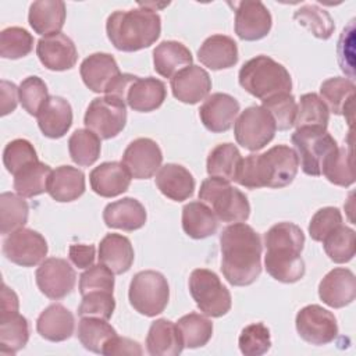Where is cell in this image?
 Listing matches in <instances>:
<instances>
[{
  "label": "cell",
  "instance_id": "obj_1",
  "mask_svg": "<svg viewBox=\"0 0 356 356\" xmlns=\"http://www.w3.org/2000/svg\"><path fill=\"white\" fill-rule=\"evenodd\" d=\"M221 271L234 286L253 284L261 273L260 235L245 222H234L220 234Z\"/></svg>",
  "mask_w": 356,
  "mask_h": 356
},
{
  "label": "cell",
  "instance_id": "obj_2",
  "mask_svg": "<svg viewBox=\"0 0 356 356\" xmlns=\"http://www.w3.org/2000/svg\"><path fill=\"white\" fill-rule=\"evenodd\" d=\"M299 159L286 145H277L261 154H249L241 160L235 182L248 189L284 188L296 177Z\"/></svg>",
  "mask_w": 356,
  "mask_h": 356
},
{
  "label": "cell",
  "instance_id": "obj_3",
  "mask_svg": "<svg viewBox=\"0 0 356 356\" xmlns=\"http://www.w3.org/2000/svg\"><path fill=\"white\" fill-rule=\"evenodd\" d=\"M264 267L277 281L293 284L303 278L306 267L300 256L305 246V234L293 222L274 224L264 234Z\"/></svg>",
  "mask_w": 356,
  "mask_h": 356
},
{
  "label": "cell",
  "instance_id": "obj_4",
  "mask_svg": "<svg viewBox=\"0 0 356 356\" xmlns=\"http://www.w3.org/2000/svg\"><path fill=\"white\" fill-rule=\"evenodd\" d=\"M140 7L114 11L106 22L107 38L121 51H138L150 47L161 33V18L156 10L146 4Z\"/></svg>",
  "mask_w": 356,
  "mask_h": 356
},
{
  "label": "cell",
  "instance_id": "obj_5",
  "mask_svg": "<svg viewBox=\"0 0 356 356\" xmlns=\"http://www.w3.org/2000/svg\"><path fill=\"white\" fill-rule=\"evenodd\" d=\"M239 85L261 102L280 93H291L292 78L274 58L260 54L248 60L238 74Z\"/></svg>",
  "mask_w": 356,
  "mask_h": 356
},
{
  "label": "cell",
  "instance_id": "obj_6",
  "mask_svg": "<svg viewBox=\"0 0 356 356\" xmlns=\"http://www.w3.org/2000/svg\"><path fill=\"white\" fill-rule=\"evenodd\" d=\"M199 200L207 204L222 222H245L250 214L246 195L234 188L229 181L217 177H210L202 182Z\"/></svg>",
  "mask_w": 356,
  "mask_h": 356
},
{
  "label": "cell",
  "instance_id": "obj_7",
  "mask_svg": "<svg viewBox=\"0 0 356 356\" xmlns=\"http://www.w3.org/2000/svg\"><path fill=\"white\" fill-rule=\"evenodd\" d=\"M128 298L131 306L146 317H154L164 312L170 299L167 278L154 270L136 273L129 284Z\"/></svg>",
  "mask_w": 356,
  "mask_h": 356
},
{
  "label": "cell",
  "instance_id": "obj_8",
  "mask_svg": "<svg viewBox=\"0 0 356 356\" xmlns=\"http://www.w3.org/2000/svg\"><path fill=\"white\" fill-rule=\"evenodd\" d=\"M188 285L197 309L203 314L222 317L231 310V293L214 271L195 268L189 275Z\"/></svg>",
  "mask_w": 356,
  "mask_h": 356
},
{
  "label": "cell",
  "instance_id": "obj_9",
  "mask_svg": "<svg viewBox=\"0 0 356 356\" xmlns=\"http://www.w3.org/2000/svg\"><path fill=\"white\" fill-rule=\"evenodd\" d=\"M291 140L296 149L302 171L312 177L321 175L323 163L338 147L330 132L321 128H298Z\"/></svg>",
  "mask_w": 356,
  "mask_h": 356
},
{
  "label": "cell",
  "instance_id": "obj_10",
  "mask_svg": "<svg viewBox=\"0 0 356 356\" xmlns=\"http://www.w3.org/2000/svg\"><path fill=\"white\" fill-rule=\"evenodd\" d=\"M277 127L271 114L261 106L245 108L234 124V135L242 147L257 152L268 145L275 135Z\"/></svg>",
  "mask_w": 356,
  "mask_h": 356
},
{
  "label": "cell",
  "instance_id": "obj_11",
  "mask_svg": "<svg viewBox=\"0 0 356 356\" xmlns=\"http://www.w3.org/2000/svg\"><path fill=\"white\" fill-rule=\"evenodd\" d=\"M83 124L100 139L115 138L127 124L125 102L117 96L93 99L86 108Z\"/></svg>",
  "mask_w": 356,
  "mask_h": 356
},
{
  "label": "cell",
  "instance_id": "obj_12",
  "mask_svg": "<svg viewBox=\"0 0 356 356\" xmlns=\"http://www.w3.org/2000/svg\"><path fill=\"white\" fill-rule=\"evenodd\" d=\"M49 246L42 234L31 228H18L8 234L3 241V253L11 263L21 267L40 264Z\"/></svg>",
  "mask_w": 356,
  "mask_h": 356
},
{
  "label": "cell",
  "instance_id": "obj_13",
  "mask_svg": "<svg viewBox=\"0 0 356 356\" xmlns=\"http://www.w3.org/2000/svg\"><path fill=\"white\" fill-rule=\"evenodd\" d=\"M299 337L312 345H327L338 335L335 316L320 305H307L300 309L295 320Z\"/></svg>",
  "mask_w": 356,
  "mask_h": 356
},
{
  "label": "cell",
  "instance_id": "obj_14",
  "mask_svg": "<svg viewBox=\"0 0 356 356\" xmlns=\"http://www.w3.org/2000/svg\"><path fill=\"white\" fill-rule=\"evenodd\" d=\"M36 285L40 292L53 300H60L70 295L76 282V274L65 259L49 257L43 260L36 273Z\"/></svg>",
  "mask_w": 356,
  "mask_h": 356
},
{
  "label": "cell",
  "instance_id": "obj_15",
  "mask_svg": "<svg viewBox=\"0 0 356 356\" xmlns=\"http://www.w3.org/2000/svg\"><path fill=\"white\" fill-rule=\"evenodd\" d=\"M161 163V149L150 138H138L132 140L122 154V164L135 179L152 178L160 170Z\"/></svg>",
  "mask_w": 356,
  "mask_h": 356
},
{
  "label": "cell",
  "instance_id": "obj_16",
  "mask_svg": "<svg viewBox=\"0 0 356 356\" xmlns=\"http://www.w3.org/2000/svg\"><path fill=\"white\" fill-rule=\"evenodd\" d=\"M273 25L268 8L259 0L235 3V33L239 39L253 42L266 38Z\"/></svg>",
  "mask_w": 356,
  "mask_h": 356
},
{
  "label": "cell",
  "instance_id": "obj_17",
  "mask_svg": "<svg viewBox=\"0 0 356 356\" xmlns=\"http://www.w3.org/2000/svg\"><path fill=\"white\" fill-rule=\"evenodd\" d=\"M79 74L88 89L106 95L122 72L111 54L93 53L81 63Z\"/></svg>",
  "mask_w": 356,
  "mask_h": 356
},
{
  "label": "cell",
  "instance_id": "obj_18",
  "mask_svg": "<svg viewBox=\"0 0 356 356\" xmlns=\"http://www.w3.org/2000/svg\"><path fill=\"white\" fill-rule=\"evenodd\" d=\"M239 113L238 100L228 93H211L199 108V117L204 128L220 134L228 131Z\"/></svg>",
  "mask_w": 356,
  "mask_h": 356
},
{
  "label": "cell",
  "instance_id": "obj_19",
  "mask_svg": "<svg viewBox=\"0 0 356 356\" xmlns=\"http://www.w3.org/2000/svg\"><path fill=\"white\" fill-rule=\"evenodd\" d=\"M36 54L40 63L50 71L71 70L78 60L74 42L61 32L42 36L36 44Z\"/></svg>",
  "mask_w": 356,
  "mask_h": 356
},
{
  "label": "cell",
  "instance_id": "obj_20",
  "mask_svg": "<svg viewBox=\"0 0 356 356\" xmlns=\"http://www.w3.org/2000/svg\"><path fill=\"white\" fill-rule=\"evenodd\" d=\"M318 296L323 303L334 309L350 305L356 298L355 274L345 267L328 271L318 284Z\"/></svg>",
  "mask_w": 356,
  "mask_h": 356
},
{
  "label": "cell",
  "instance_id": "obj_21",
  "mask_svg": "<svg viewBox=\"0 0 356 356\" xmlns=\"http://www.w3.org/2000/svg\"><path fill=\"white\" fill-rule=\"evenodd\" d=\"M165 96L167 89L163 81L153 76L140 78L134 75L125 89L124 102L134 111L150 113L164 103Z\"/></svg>",
  "mask_w": 356,
  "mask_h": 356
},
{
  "label": "cell",
  "instance_id": "obj_22",
  "mask_svg": "<svg viewBox=\"0 0 356 356\" xmlns=\"http://www.w3.org/2000/svg\"><path fill=\"white\" fill-rule=\"evenodd\" d=\"M171 90L181 103L196 104L209 96L211 78L204 68L192 64L171 78Z\"/></svg>",
  "mask_w": 356,
  "mask_h": 356
},
{
  "label": "cell",
  "instance_id": "obj_23",
  "mask_svg": "<svg viewBox=\"0 0 356 356\" xmlns=\"http://www.w3.org/2000/svg\"><path fill=\"white\" fill-rule=\"evenodd\" d=\"M131 175L118 161H106L95 167L89 174L90 188L102 197H115L128 191Z\"/></svg>",
  "mask_w": 356,
  "mask_h": 356
},
{
  "label": "cell",
  "instance_id": "obj_24",
  "mask_svg": "<svg viewBox=\"0 0 356 356\" xmlns=\"http://www.w3.org/2000/svg\"><path fill=\"white\" fill-rule=\"evenodd\" d=\"M147 214L145 206L134 197H122L108 203L103 210V220L108 228L122 229L127 232L142 228Z\"/></svg>",
  "mask_w": 356,
  "mask_h": 356
},
{
  "label": "cell",
  "instance_id": "obj_25",
  "mask_svg": "<svg viewBox=\"0 0 356 356\" xmlns=\"http://www.w3.org/2000/svg\"><path fill=\"white\" fill-rule=\"evenodd\" d=\"M42 134L50 139L63 138L72 125L71 104L61 96H50L36 115Z\"/></svg>",
  "mask_w": 356,
  "mask_h": 356
},
{
  "label": "cell",
  "instance_id": "obj_26",
  "mask_svg": "<svg viewBox=\"0 0 356 356\" xmlns=\"http://www.w3.org/2000/svg\"><path fill=\"white\" fill-rule=\"evenodd\" d=\"M75 328L74 314L63 305L47 306L36 320L38 334L50 342H63L71 338Z\"/></svg>",
  "mask_w": 356,
  "mask_h": 356
},
{
  "label": "cell",
  "instance_id": "obj_27",
  "mask_svg": "<svg viewBox=\"0 0 356 356\" xmlns=\"http://www.w3.org/2000/svg\"><path fill=\"white\" fill-rule=\"evenodd\" d=\"M238 46L227 35L209 36L197 50L199 61L213 71L234 67L238 63Z\"/></svg>",
  "mask_w": 356,
  "mask_h": 356
},
{
  "label": "cell",
  "instance_id": "obj_28",
  "mask_svg": "<svg viewBox=\"0 0 356 356\" xmlns=\"http://www.w3.org/2000/svg\"><path fill=\"white\" fill-rule=\"evenodd\" d=\"M156 185L159 191L174 202H182L189 199L195 191V178L181 164L168 163L157 171Z\"/></svg>",
  "mask_w": 356,
  "mask_h": 356
},
{
  "label": "cell",
  "instance_id": "obj_29",
  "mask_svg": "<svg viewBox=\"0 0 356 356\" xmlns=\"http://www.w3.org/2000/svg\"><path fill=\"white\" fill-rule=\"evenodd\" d=\"M65 3L60 0H39L29 7L28 22L35 33L47 36L60 33L65 22Z\"/></svg>",
  "mask_w": 356,
  "mask_h": 356
},
{
  "label": "cell",
  "instance_id": "obj_30",
  "mask_svg": "<svg viewBox=\"0 0 356 356\" xmlns=\"http://www.w3.org/2000/svg\"><path fill=\"white\" fill-rule=\"evenodd\" d=\"M99 261L114 274L127 273L135 259L131 241L121 234H107L99 243Z\"/></svg>",
  "mask_w": 356,
  "mask_h": 356
},
{
  "label": "cell",
  "instance_id": "obj_31",
  "mask_svg": "<svg viewBox=\"0 0 356 356\" xmlns=\"http://www.w3.org/2000/svg\"><path fill=\"white\" fill-rule=\"evenodd\" d=\"M85 192V174L76 167L60 165L51 171L47 193L60 203L74 202Z\"/></svg>",
  "mask_w": 356,
  "mask_h": 356
},
{
  "label": "cell",
  "instance_id": "obj_32",
  "mask_svg": "<svg viewBox=\"0 0 356 356\" xmlns=\"http://www.w3.org/2000/svg\"><path fill=\"white\" fill-rule=\"evenodd\" d=\"M146 349L152 356L179 355L184 349V343L177 324L167 318L153 321L146 337Z\"/></svg>",
  "mask_w": 356,
  "mask_h": 356
},
{
  "label": "cell",
  "instance_id": "obj_33",
  "mask_svg": "<svg viewBox=\"0 0 356 356\" xmlns=\"http://www.w3.org/2000/svg\"><path fill=\"white\" fill-rule=\"evenodd\" d=\"M192 61L191 50L177 40H164L153 50L154 71L164 78H172L181 70L192 65Z\"/></svg>",
  "mask_w": 356,
  "mask_h": 356
},
{
  "label": "cell",
  "instance_id": "obj_34",
  "mask_svg": "<svg viewBox=\"0 0 356 356\" xmlns=\"http://www.w3.org/2000/svg\"><path fill=\"white\" fill-rule=\"evenodd\" d=\"M218 218L203 202H189L182 209V229L193 239H204L217 232Z\"/></svg>",
  "mask_w": 356,
  "mask_h": 356
},
{
  "label": "cell",
  "instance_id": "obj_35",
  "mask_svg": "<svg viewBox=\"0 0 356 356\" xmlns=\"http://www.w3.org/2000/svg\"><path fill=\"white\" fill-rule=\"evenodd\" d=\"M355 83L349 78L334 76L325 79L320 86L321 100L330 111L337 115H352L355 100Z\"/></svg>",
  "mask_w": 356,
  "mask_h": 356
},
{
  "label": "cell",
  "instance_id": "obj_36",
  "mask_svg": "<svg viewBox=\"0 0 356 356\" xmlns=\"http://www.w3.org/2000/svg\"><path fill=\"white\" fill-rule=\"evenodd\" d=\"M29 339V323L17 313L0 314V355H15Z\"/></svg>",
  "mask_w": 356,
  "mask_h": 356
},
{
  "label": "cell",
  "instance_id": "obj_37",
  "mask_svg": "<svg viewBox=\"0 0 356 356\" xmlns=\"http://www.w3.org/2000/svg\"><path fill=\"white\" fill-rule=\"evenodd\" d=\"M51 171L53 170L50 168V165L39 160L24 167L14 175L13 186L17 195L22 197H33L47 192Z\"/></svg>",
  "mask_w": 356,
  "mask_h": 356
},
{
  "label": "cell",
  "instance_id": "obj_38",
  "mask_svg": "<svg viewBox=\"0 0 356 356\" xmlns=\"http://www.w3.org/2000/svg\"><path fill=\"white\" fill-rule=\"evenodd\" d=\"M321 175L331 184L348 188L355 182L352 146L337 147L323 163Z\"/></svg>",
  "mask_w": 356,
  "mask_h": 356
},
{
  "label": "cell",
  "instance_id": "obj_39",
  "mask_svg": "<svg viewBox=\"0 0 356 356\" xmlns=\"http://www.w3.org/2000/svg\"><path fill=\"white\" fill-rule=\"evenodd\" d=\"M107 321L99 317H81L76 337L85 349L93 353H103L106 343L117 335V331Z\"/></svg>",
  "mask_w": 356,
  "mask_h": 356
},
{
  "label": "cell",
  "instance_id": "obj_40",
  "mask_svg": "<svg viewBox=\"0 0 356 356\" xmlns=\"http://www.w3.org/2000/svg\"><path fill=\"white\" fill-rule=\"evenodd\" d=\"M242 156L238 147L232 143L217 145L207 156L206 170L210 177H217L225 181H234Z\"/></svg>",
  "mask_w": 356,
  "mask_h": 356
},
{
  "label": "cell",
  "instance_id": "obj_41",
  "mask_svg": "<svg viewBox=\"0 0 356 356\" xmlns=\"http://www.w3.org/2000/svg\"><path fill=\"white\" fill-rule=\"evenodd\" d=\"M184 348L196 349L204 346L213 335V323L199 313H189L177 321Z\"/></svg>",
  "mask_w": 356,
  "mask_h": 356
},
{
  "label": "cell",
  "instance_id": "obj_42",
  "mask_svg": "<svg viewBox=\"0 0 356 356\" xmlns=\"http://www.w3.org/2000/svg\"><path fill=\"white\" fill-rule=\"evenodd\" d=\"M330 121V110L321 97L316 93H305L300 96L295 127L298 128H321L327 129Z\"/></svg>",
  "mask_w": 356,
  "mask_h": 356
},
{
  "label": "cell",
  "instance_id": "obj_43",
  "mask_svg": "<svg viewBox=\"0 0 356 356\" xmlns=\"http://www.w3.org/2000/svg\"><path fill=\"white\" fill-rule=\"evenodd\" d=\"M28 214L29 206L22 196L11 192L0 195V232L3 235L22 228L28 221Z\"/></svg>",
  "mask_w": 356,
  "mask_h": 356
},
{
  "label": "cell",
  "instance_id": "obj_44",
  "mask_svg": "<svg viewBox=\"0 0 356 356\" xmlns=\"http://www.w3.org/2000/svg\"><path fill=\"white\" fill-rule=\"evenodd\" d=\"M100 138L90 129H76L68 139V152L72 161L81 167H89L100 156Z\"/></svg>",
  "mask_w": 356,
  "mask_h": 356
},
{
  "label": "cell",
  "instance_id": "obj_45",
  "mask_svg": "<svg viewBox=\"0 0 356 356\" xmlns=\"http://www.w3.org/2000/svg\"><path fill=\"white\" fill-rule=\"evenodd\" d=\"M293 19L309 29L313 36L327 40L335 29V24L328 11L317 4H305L293 13Z\"/></svg>",
  "mask_w": 356,
  "mask_h": 356
},
{
  "label": "cell",
  "instance_id": "obj_46",
  "mask_svg": "<svg viewBox=\"0 0 356 356\" xmlns=\"http://www.w3.org/2000/svg\"><path fill=\"white\" fill-rule=\"evenodd\" d=\"M321 242L324 252L334 263H348L355 257L356 234L352 228L343 224L328 234Z\"/></svg>",
  "mask_w": 356,
  "mask_h": 356
},
{
  "label": "cell",
  "instance_id": "obj_47",
  "mask_svg": "<svg viewBox=\"0 0 356 356\" xmlns=\"http://www.w3.org/2000/svg\"><path fill=\"white\" fill-rule=\"evenodd\" d=\"M33 49V36L21 26H8L0 33V56L17 60L28 56Z\"/></svg>",
  "mask_w": 356,
  "mask_h": 356
},
{
  "label": "cell",
  "instance_id": "obj_48",
  "mask_svg": "<svg viewBox=\"0 0 356 356\" xmlns=\"http://www.w3.org/2000/svg\"><path fill=\"white\" fill-rule=\"evenodd\" d=\"M261 107L271 114L277 129L288 131L293 127L298 113V104L291 93H280L268 97L263 100Z\"/></svg>",
  "mask_w": 356,
  "mask_h": 356
},
{
  "label": "cell",
  "instance_id": "obj_49",
  "mask_svg": "<svg viewBox=\"0 0 356 356\" xmlns=\"http://www.w3.org/2000/svg\"><path fill=\"white\" fill-rule=\"evenodd\" d=\"M18 96H19V103L22 108L28 114L35 117L39 114L40 108L44 106V103L50 97L44 81L36 75L28 76L19 83Z\"/></svg>",
  "mask_w": 356,
  "mask_h": 356
},
{
  "label": "cell",
  "instance_id": "obj_50",
  "mask_svg": "<svg viewBox=\"0 0 356 356\" xmlns=\"http://www.w3.org/2000/svg\"><path fill=\"white\" fill-rule=\"evenodd\" d=\"M238 345L245 356H261L271 348L270 330L263 323L249 324L241 331Z\"/></svg>",
  "mask_w": 356,
  "mask_h": 356
},
{
  "label": "cell",
  "instance_id": "obj_51",
  "mask_svg": "<svg viewBox=\"0 0 356 356\" xmlns=\"http://www.w3.org/2000/svg\"><path fill=\"white\" fill-rule=\"evenodd\" d=\"M35 161H38L36 150L26 139H14L8 142L3 150L4 167L13 175Z\"/></svg>",
  "mask_w": 356,
  "mask_h": 356
},
{
  "label": "cell",
  "instance_id": "obj_52",
  "mask_svg": "<svg viewBox=\"0 0 356 356\" xmlns=\"http://www.w3.org/2000/svg\"><path fill=\"white\" fill-rule=\"evenodd\" d=\"M115 309V300L113 292L93 291L82 296V302L78 306L79 317H99L110 320Z\"/></svg>",
  "mask_w": 356,
  "mask_h": 356
},
{
  "label": "cell",
  "instance_id": "obj_53",
  "mask_svg": "<svg viewBox=\"0 0 356 356\" xmlns=\"http://www.w3.org/2000/svg\"><path fill=\"white\" fill-rule=\"evenodd\" d=\"M114 289V273L104 264H93L79 277V293L83 296L93 291H108Z\"/></svg>",
  "mask_w": 356,
  "mask_h": 356
},
{
  "label": "cell",
  "instance_id": "obj_54",
  "mask_svg": "<svg viewBox=\"0 0 356 356\" xmlns=\"http://www.w3.org/2000/svg\"><path fill=\"white\" fill-rule=\"evenodd\" d=\"M342 225V214L338 207H323L314 213L309 222V234L313 241L321 242L328 234Z\"/></svg>",
  "mask_w": 356,
  "mask_h": 356
},
{
  "label": "cell",
  "instance_id": "obj_55",
  "mask_svg": "<svg viewBox=\"0 0 356 356\" xmlns=\"http://www.w3.org/2000/svg\"><path fill=\"white\" fill-rule=\"evenodd\" d=\"M143 353L142 346L139 342L125 338V337H113L104 346L103 353L106 356H124V355H132V356H140Z\"/></svg>",
  "mask_w": 356,
  "mask_h": 356
},
{
  "label": "cell",
  "instance_id": "obj_56",
  "mask_svg": "<svg viewBox=\"0 0 356 356\" xmlns=\"http://www.w3.org/2000/svg\"><path fill=\"white\" fill-rule=\"evenodd\" d=\"M95 246L93 245H83V243H75L71 245L68 249V257L71 263L78 268H89L93 266L95 261Z\"/></svg>",
  "mask_w": 356,
  "mask_h": 356
},
{
  "label": "cell",
  "instance_id": "obj_57",
  "mask_svg": "<svg viewBox=\"0 0 356 356\" xmlns=\"http://www.w3.org/2000/svg\"><path fill=\"white\" fill-rule=\"evenodd\" d=\"M0 92H1V115H7L13 113L17 108V104L19 102L18 96V88L15 83L8 82L6 79L0 83Z\"/></svg>",
  "mask_w": 356,
  "mask_h": 356
},
{
  "label": "cell",
  "instance_id": "obj_58",
  "mask_svg": "<svg viewBox=\"0 0 356 356\" xmlns=\"http://www.w3.org/2000/svg\"><path fill=\"white\" fill-rule=\"evenodd\" d=\"M19 309V302L17 293L10 289L6 284L1 286V313L0 314H10L17 313Z\"/></svg>",
  "mask_w": 356,
  "mask_h": 356
}]
</instances>
